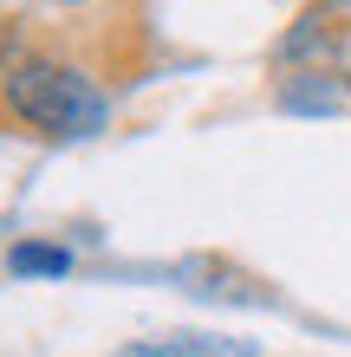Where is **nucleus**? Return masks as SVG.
<instances>
[{
	"label": "nucleus",
	"mask_w": 351,
	"mask_h": 357,
	"mask_svg": "<svg viewBox=\"0 0 351 357\" xmlns=\"http://www.w3.org/2000/svg\"><path fill=\"white\" fill-rule=\"evenodd\" d=\"M117 357H260L241 338H202V331H170V338H137Z\"/></svg>",
	"instance_id": "2"
},
{
	"label": "nucleus",
	"mask_w": 351,
	"mask_h": 357,
	"mask_svg": "<svg viewBox=\"0 0 351 357\" xmlns=\"http://www.w3.org/2000/svg\"><path fill=\"white\" fill-rule=\"evenodd\" d=\"M7 266L20 273V280H59V273H72V254L66 247H46V241H20Z\"/></svg>",
	"instance_id": "3"
},
{
	"label": "nucleus",
	"mask_w": 351,
	"mask_h": 357,
	"mask_svg": "<svg viewBox=\"0 0 351 357\" xmlns=\"http://www.w3.org/2000/svg\"><path fill=\"white\" fill-rule=\"evenodd\" d=\"M7 111L20 123H33V130H52V137H91L105 123V91L72 66L27 59V66L7 72Z\"/></svg>",
	"instance_id": "1"
}]
</instances>
